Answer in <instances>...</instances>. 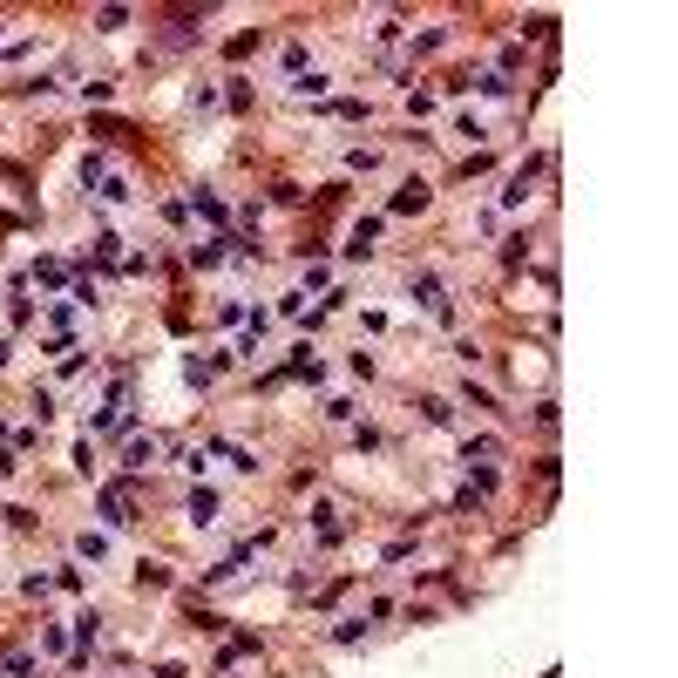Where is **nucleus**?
Returning a JSON list of instances; mask_svg holds the SVG:
<instances>
[{
  "label": "nucleus",
  "instance_id": "f257e3e1",
  "mask_svg": "<svg viewBox=\"0 0 678 678\" xmlns=\"http://www.w3.org/2000/svg\"><path fill=\"white\" fill-rule=\"evenodd\" d=\"M95 508H102V523H136V489H129V482H109L102 495H95Z\"/></svg>",
  "mask_w": 678,
  "mask_h": 678
},
{
  "label": "nucleus",
  "instance_id": "f03ea898",
  "mask_svg": "<svg viewBox=\"0 0 678 678\" xmlns=\"http://www.w3.org/2000/svg\"><path fill=\"white\" fill-rule=\"evenodd\" d=\"M136 590H170V570L143 556V563H136Z\"/></svg>",
  "mask_w": 678,
  "mask_h": 678
},
{
  "label": "nucleus",
  "instance_id": "7ed1b4c3",
  "mask_svg": "<svg viewBox=\"0 0 678 678\" xmlns=\"http://www.w3.org/2000/svg\"><path fill=\"white\" fill-rule=\"evenodd\" d=\"M156 448H163V441H156V434H150V441H136V448H129V455H123V468H150V462H156Z\"/></svg>",
  "mask_w": 678,
  "mask_h": 678
},
{
  "label": "nucleus",
  "instance_id": "20e7f679",
  "mask_svg": "<svg viewBox=\"0 0 678 678\" xmlns=\"http://www.w3.org/2000/svg\"><path fill=\"white\" fill-rule=\"evenodd\" d=\"M373 238H380V217H360V231H353L346 251H373Z\"/></svg>",
  "mask_w": 678,
  "mask_h": 678
},
{
  "label": "nucleus",
  "instance_id": "39448f33",
  "mask_svg": "<svg viewBox=\"0 0 678 678\" xmlns=\"http://www.w3.org/2000/svg\"><path fill=\"white\" fill-rule=\"evenodd\" d=\"M421 204H428V184H407V190H401V197H394V211H401V217H407V211H421Z\"/></svg>",
  "mask_w": 678,
  "mask_h": 678
},
{
  "label": "nucleus",
  "instance_id": "423d86ee",
  "mask_svg": "<svg viewBox=\"0 0 678 678\" xmlns=\"http://www.w3.org/2000/svg\"><path fill=\"white\" fill-rule=\"evenodd\" d=\"M95 184H102V197H109V204H123V197H129V184H123V177H116V170H102Z\"/></svg>",
  "mask_w": 678,
  "mask_h": 678
},
{
  "label": "nucleus",
  "instance_id": "0eeeda50",
  "mask_svg": "<svg viewBox=\"0 0 678 678\" xmlns=\"http://www.w3.org/2000/svg\"><path fill=\"white\" fill-rule=\"evenodd\" d=\"M190 516H197V523H211V516H217V495L197 489V495H190Z\"/></svg>",
  "mask_w": 678,
  "mask_h": 678
},
{
  "label": "nucleus",
  "instance_id": "6e6552de",
  "mask_svg": "<svg viewBox=\"0 0 678 678\" xmlns=\"http://www.w3.org/2000/svg\"><path fill=\"white\" fill-rule=\"evenodd\" d=\"M156 678H190V672H184V665H163V672H156Z\"/></svg>",
  "mask_w": 678,
  "mask_h": 678
},
{
  "label": "nucleus",
  "instance_id": "1a4fd4ad",
  "mask_svg": "<svg viewBox=\"0 0 678 678\" xmlns=\"http://www.w3.org/2000/svg\"><path fill=\"white\" fill-rule=\"evenodd\" d=\"M7 353H14V346H7V339H0V367H7Z\"/></svg>",
  "mask_w": 678,
  "mask_h": 678
}]
</instances>
